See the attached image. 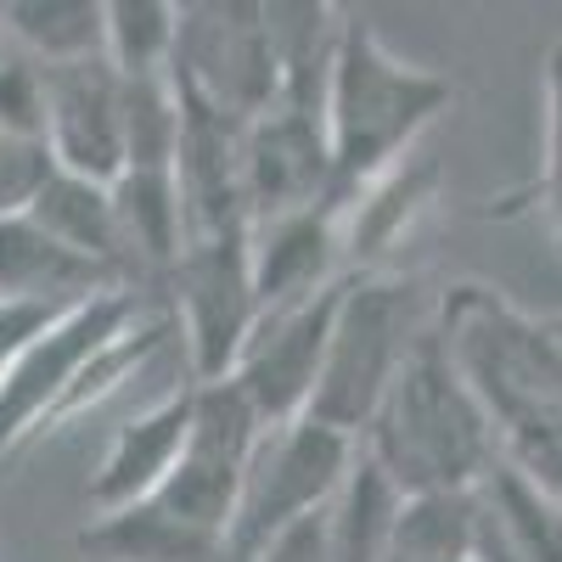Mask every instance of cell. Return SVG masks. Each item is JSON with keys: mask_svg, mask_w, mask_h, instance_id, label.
Returning <instances> with one entry per match:
<instances>
[{"mask_svg": "<svg viewBox=\"0 0 562 562\" xmlns=\"http://www.w3.org/2000/svg\"><path fill=\"white\" fill-rule=\"evenodd\" d=\"M169 79L192 90L198 102L220 108L225 119L254 124L276 102V57L265 12L243 0H209V7H180V40Z\"/></svg>", "mask_w": 562, "mask_h": 562, "instance_id": "9", "label": "cell"}, {"mask_svg": "<svg viewBox=\"0 0 562 562\" xmlns=\"http://www.w3.org/2000/svg\"><path fill=\"white\" fill-rule=\"evenodd\" d=\"M259 12L270 34V57H276V102L321 113L349 12L326 7V0H276V7H259Z\"/></svg>", "mask_w": 562, "mask_h": 562, "instance_id": "18", "label": "cell"}, {"mask_svg": "<svg viewBox=\"0 0 562 562\" xmlns=\"http://www.w3.org/2000/svg\"><path fill=\"white\" fill-rule=\"evenodd\" d=\"M344 288H349V276L333 281L326 293L293 304V310L265 315L254 326L243 360L231 366V383L248 394V405L259 411L265 428L299 422L310 411L315 383H321L326 344H333V321H338V304H344Z\"/></svg>", "mask_w": 562, "mask_h": 562, "instance_id": "10", "label": "cell"}, {"mask_svg": "<svg viewBox=\"0 0 562 562\" xmlns=\"http://www.w3.org/2000/svg\"><path fill=\"white\" fill-rule=\"evenodd\" d=\"M52 153L45 140H23V135H0V220L29 214V203L40 198V186L52 180Z\"/></svg>", "mask_w": 562, "mask_h": 562, "instance_id": "26", "label": "cell"}, {"mask_svg": "<svg viewBox=\"0 0 562 562\" xmlns=\"http://www.w3.org/2000/svg\"><path fill=\"white\" fill-rule=\"evenodd\" d=\"M259 439H265V422H259V411L248 405V394L237 383L231 378L192 383V434H186V450L175 461V473L164 479V490L153 501L169 506L175 518L231 540V524H237V501H243Z\"/></svg>", "mask_w": 562, "mask_h": 562, "instance_id": "8", "label": "cell"}, {"mask_svg": "<svg viewBox=\"0 0 562 562\" xmlns=\"http://www.w3.org/2000/svg\"><path fill=\"white\" fill-rule=\"evenodd\" d=\"M355 450H360V439L326 428L315 416L265 428L254 467H248V484H243V501H237V524H231V562L259 557L281 529H293V524L333 506Z\"/></svg>", "mask_w": 562, "mask_h": 562, "instance_id": "6", "label": "cell"}, {"mask_svg": "<svg viewBox=\"0 0 562 562\" xmlns=\"http://www.w3.org/2000/svg\"><path fill=\"white\" fill-rule=\"evenodd\" d=\"M254 231H231V237H198L186 243L180 259L164 276V310L186 344L192 383H220L231 366L243 360L254 326H259V299H254V259H248Z\"/></svg>", "mask_w": 562, "mask_h": 562, "instance_id": "7", "label": "cell"}, {"mask_svg": "<svg viewBox=\"0 0 562 562\" xmlns=\"http://www.w3.org/2000/svg\"><path fill=\"white\" fill-rule=\"evenodd\" d=\"M40 140L63 175L113 186L124 175V79L108 57L45 68Z\"/></svg>", "mask_w": 562, "mask_h": 562, "instance_id": "11", "label": "cell"}, {"mask_svg": "<svg viewBox=\"0 0 562 562\" xmlns=\"http://www.w3.org/2000/svg\"><path fill=\"white\" fill-rule=\"evenodd\" d=\"M153 310V293L140 288H113L102 299H90L79 310H63L40 326L23 344V355L12 360V371L0 378V467L18 450H29L34 439L52 434L57 405L68 400L74 378L85 371V360L97 355L113 333H124L130 321H140Z\"/></svg>", "mask_w": 562, "mask_h": 562, "instance_id": "5", "label": "cell"}, {"mask_svg": "<svg viewBox=\"0 0 562 562\" xmlns=\"http://www.w3.org/2000/svg\"><path fill=\"white\" fill-rule=\"evenodd\" d=\"M484 506L495 512V524L518 562H562V501L529 484L524 473H512L506 461L490 467V479L479 484Z\"/></svg>", "mask_w": 562, "mask_h": 562, "instance_id": "23", "label": "cell"}, {"mask_svg": "<svg viewBox=\"0 0 562 562\" xmlns=\"http://www.w3.org/2000/svg\"><path fill=\"white\" fill-rule=\"evenodd\" d=\"M434 333L484 405L495 439L524 422L562 416V344L540 315L518 310L484 281H456L434 304Z\"/></svg>", "mask_w": 562, "mask_h": 562, "instance_id": "3", "label": "cell"}, {"mask_svg": "<svg viewBox=\"0 0 562 562\" xmlns=\"http://www.w3.org/2000/svg\"><path fill=\"white\" fill-rule=\"evenodd\" d=\"M360 450L400 484V495L479 490L490 479V467L501 461L490 416L473 400V389L461 383L434 321L405 355L378 416L366 422Z\"/></svg>", "mask_w": 562, "mask_h": 562, "instance_id": "2", "label": "cell"}, {"mask_svg": "<svg viewBox=\"0 0 562 562\" xmlns=\"http://www.w3.org/2000/svg\"><path fill=\"white\" fill-rule=\"evenodd\" d=\"M456 102V85L434 68H416L366 18L344 23L338 63L326 79V158H333V203L349 209L378 175L416 153Z\"/></svg>", "mask_w": 562, "mask_h": 562, "instance_id": "1", "label": "cell"}, {"mask_svg": "<svg viewBox=\"0 0 562 562\" xmlns=\"http://www.w3.org/2000/svg\"><path fill=\"white\" fill-rule=\"evenodd\" d=\"M29 220L45 225L79 259L102 265L119 288H140V276L130 265V248H124L119 209H113V186H97V180H79V175L52 169V180H45L40 198L29 203ZM140 293H147V288H140Z\"/></svg>", "mask_w": 562, "mask_h": 562, "instance_id": "19", "label": "cell"}, {"mask_svg": "<svg viewBox=\"0 0 562 562\" xmlns=\"http://www.w3.org/2000/svg\"><path fill=\"white\" fill-rule=\"evenodd\" d=\"M248 562H333V540H326V512H315V518L293 524V529H281L259 557Z\"/></svg>", "mask_w": 562, "mask_h": 562, "instance_id": "28", "label": "cell"}, {"mask_svg": "<svg viewBox=\"0 0 562 562\" xmlns=\"http://www.w3.org/2000/svg\"><path fill=\"white\" fill-rule=\"evenodd\" d=\"M52 321V315H40V310H23V304H0V378L12 371V360L23 355V344L40 333V326Z\"/></svg>", "mask_w": 562, "mask_h": 562, "instance_id": "29", "label": "cell"}, {"mask_svg": "<svg viewBox=\"0 0 562 562\" xmlns=\"http://www.w3.org/2000/svg\"><path fill=\"white\" fill-rule=\"evenodd\" d=\"M74 551L85 562H231L225 535L175 518L158 501L97 512V518L74 535Z\"/></svg>", "mask_w": 562, "mask_h": 562, "instance_id": "17", "label": "cell"}, {"mask_svg": "<svg viewBox=\"0 0 562 562\" xmlns=\"http://www.w3.org/2000/svg\"><path fill=\"white\" fill-rule=\"evenodd\" d=\"M456 562H473V557H456Z\"/></svg>", "mask_w": 562, "mask_h": 562, "instance_id": "32", "label": "cell"}, {"mask_svg": "<svg viewBox=\"0 0 562 562\" xmlns=\"http://www.w3.org/2000/svg\"><path fill=\"white\" fill-rule=\"evenodd\" d=\"M0 34L40 68H68L102 57V0H7Z\"/></svg>", "mask_w": 562, "mask_h": 562, "instance_id": "21", "label": "cell"}, {"mask_svg": "<svg viewBox=\"0 0 562 562\" xmlns=\"http://www.w3.org/2000/svg\"><path fill=\"white\" fill-rule=\"evenodd\" d=\"M416 293L422 288L405 276L349 270V288L333 321V344H326V360H321V383L304 416L326 422V428H338L349 439L366 434V422L378 416L383 394L394 389L405 355L434 321V310H422Z\"/></svg>", "mask_w": 562, "mask_h": 562, "instance_id": "4", "label": "cell"}, {"mask_svg": "<svg viewBox=\"0 0 562 562\" xmlns=\"http://www.w3.org/2000/svg\"><path fill=\"white\" fill-rule=\"evenodd\" d=\"M439 186H445V175H439V164L428 153H411L389 175H378L344 209V259H355V270L371 276L378 259L394 254L422 225V214L439 203Z\"/></svg>", "mask_w": 562, "mask_h": 562, "instance_id": "16", "label": "cell"}, {"mask_svg": "<svg viewBox=\"0 0 562 562\" xmlns=\"http://www.w3.org/2000/svg\"><path fill=\"white\" fill-rule=\"evenodd\" d=\"M546 326H551V338L562 344V315H546Z\"/></svg>", "mask_w": 562, "mask_h": 562, "instance_id": "30", "label": "cell"}, {"mask_svg": "<svg viewBox=\"0 0 562 562\" xmlns=\"http://www.w3.org/2000/svg\"><path fill=\"white\" fill-rule=\"evenodd\" d=\"M186 434H192V378L175 383L169 394H158L147 411H135L108 439L97 473L85 484L90 512H119V506H135V501H153L164 490V479L175 473Z\"/></svg>", "mask_w": 562, "mask_h": 562, "instance_id": "14", "label": "cell"}, {"mask_svg": "<svg viewBox=\"0 0 562 562\" xmlns=\"http://www.w3.org/2000/svg\"><path fill=\"white\" fill-rule=\"evenodd\" d=\"M248 259H254V299H259V321L281 315L315 293H326L344 259V209L338 203H315L299 214H276L259 220L248 237Z\"/></svg>", "mask_w": 562, "mask_h": 562, "instance_id": "13", "label": "cell"}, {"mask_svg": "<svg viewBox=\"0 0 562 562\" xmlns=\"http://www.w3.org/2000/svg\"><path fill=\"white\" fill-rule=\"evenodd\" d=\"M405 495L366 450H355L349 473L326 506V540L333 562H394V529H400Z\"/></svg>", "mask_w": 562, "mask_h": 562, "instance_id": "20", "label": "cell"}, {"mask_svg": "<svg viewBox=\"0 0 562 562\" xmlns=\"http://www.w3.org/2000/svg\"><path fill=\"white\" fill-rule=\"evenodd\" d=\"M180 7L169 0H102V57L119 79H164L175 68Z\"/></svg>", "mask_w": 562, "mask_h": 562, "instance_id": "22", "label": "cell"}, {"mask_svg": "<svg viewBox=\"0 0 562 562\" xmlns=\"http://www.w3.org/2000/svg\"><path fill=\"white\" fill-rule=\"evenodd\" d=\"M45 124V68L0 34V135L40 140Z\"/></svg>", "mask_w": 562, "mask_h": 562, "instance_id": "25", "label": "cell"}, {"mask_svg": "<svg viewBox=\"0 0 562 562\" xmlns=\"http://www.w3.org/2000/svg\"><path fill=\"white\" fill-rule=\"evenodd\" d=\"M113 288L119 281L102 265H90L74 248H63L52 231L34 225L29 214L0 220V304L63 315V310H79L90 299L113 293Z\"/></svg>", "mask_w": 562, "mask_h": 562, "instance_id": "15", "label": "cell"}, {"mask_svg": "<svg viewBox=\"0 0 562 562\" xmlns=\"http://www.w3.org/2000/svg\"><path fill=\"white\" fill-rule=\"evenodd\" d=\"M546 209L562 203V45L546 63V147H540V186Z\"/></svg>", "mask_w": 562, "mask_h": 562, "instance_id": "27", "label": "cell"}, {"mask_svg": "<svg viewBox=\"0 0 562 562\" xmlns=\"http://www.w3.org/2000/svg\"><path fill=\"white\" fill-rule=\"evenodd\" d=\"M551 214H557V248H562V203H557V209H551Z\"/></svg>", "mask_w": 562, "mask_h": 562, "instance_id": "31", "label": "cell"}, {"mask_svg": "<svg viewBox=\"0 0 562 562\" xmlns=\"http://www.w3.org/2000/svg\"><path fill=\"white\" fill-rule=\"evenodd\" d=\"M479 535V490H445V495H405L394 562H456L473 557Z\"/></svg>", "mask_w": 562, "mask_h": 562, "instance_id": "24", "label": "cell"}, {"mask_svg": "<svg viewBox=\"0 0 562 562\" xmlns=\"http://www.w3.org/2000/svg\"><path fill=\"white\" fill-rule=\"evenodd\" d=\"M243 186H248V214L276 220L299 214L315 203H333V158H326V119L270 102L243 130Z\"/></svg>", "mask_w": 562, "mask_h": 562, "instance_id": "12", "label": "cell"}]
</instances>
